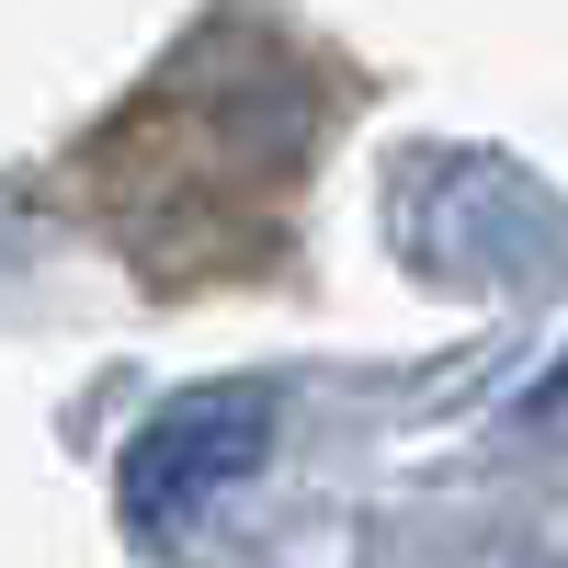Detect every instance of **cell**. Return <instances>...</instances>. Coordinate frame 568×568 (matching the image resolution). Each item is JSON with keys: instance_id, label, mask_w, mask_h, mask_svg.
<instances>
[{"instance_id": "cell-1", "label": "cell", "mask_w": 568, "mask_h": 568, "mask_svg": "<svg viewBox=\"0 0 568 568\" xmlns=\"http://www.w3.org/2000/svg\"><path fill=\"white\" fill-rule=\"evenodd\" d=\"M251 444H262V398H182V409H160L149 433H136V455H125V511L136 524H182L216 478L251 466Z\"/></svg>"}]
</instances>
